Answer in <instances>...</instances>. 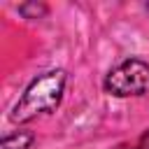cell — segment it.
Wrapping results in <instances>:
<instances>
[{"label":"cell","mask_w":149,"mask_h":149,"mask_svg":"<svg viewBox=\"0 0 149 149\" xmlns=\"http://www.w3.org/2000/svg\"><path fill=\"white\" fill-rule=\"evenodd\" d=\"M63 91H65V70H49V72L35 77L28 84V88L23 91V95L19 98V102L14 105L9 121L26 123L40 114L54 112L61 105Z\"/></svg>","instance_id":"6da1fadb"},{"label":"cell","mask_w":149,"mask_h":149,"mask_svg":"<svg viewBox=\"0 0 149 149\" xmlns=\"http://www.w3.org/2000/svg\"><path fill=\"white\" fill-rule=\"evenodd\" d=\"M19 12L26 19H40L42 14H47V7L42 2H26V5H19Z\"/></svg>","instance_id":"277c9868"},{"label":"cell","mask_w":149,"mask_h":149,"mask_svg":"<svg viewBox=\"0 0 149 149\" xmlns=\"http://www.w3.org/2000/svg\"><path fill=\"white\" fill-rule=\"evenodd\" d=\"M105 91L116 98L149 93V63L142 58H128L119 63L105 77Z\"/></svg>","instance_id":"7a4b0ae2"},{"label":"cell","mask_w":149,"mask_h":149,"mask_svg":"<svg viewBox=\"0 0 149 149\" xmlns=\"http://www.w3.org/2000/svg\"><path fill=\"white\" fill-rule=\"evenodd\" d=\"M35 140V135L30 130H16L2 137V149H28L30 142Z\"/></svg>","instance_id":"3957f363"},{"label":"cell","mask_w":149,"mask_h":149,"mask_svg":"<svg viewBox=\"0 0 149 149\" xmlns=\"http://www.w3.org/2000/svg\"><path fill=\"white\" fill-rule=\"evenodd\" d=\"M119 149H149V133H144L137 140V144H133V147H119Z\"/></svg>","instance_id":"5b68a950"}]
</instances>
